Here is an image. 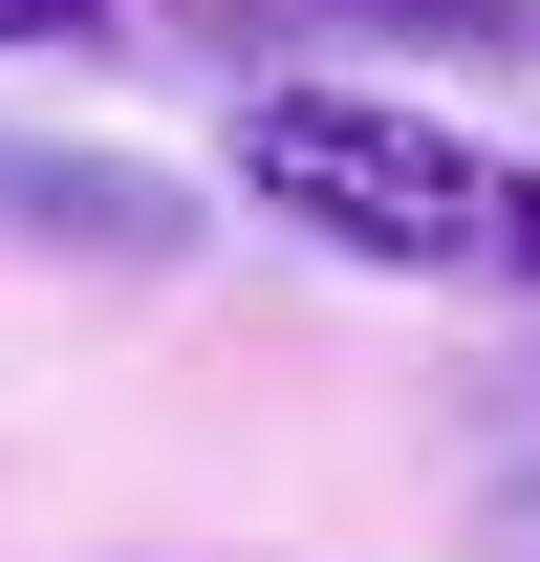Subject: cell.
I'll use <instances>...</instances> for the list:
<instances>
[{"instance_id": "3957f363", "label": "cell", "mask_w": 540, "mask_h": 562, "mask_svg": "<svg viewBox=\"0 0 540 562\" xmlns=\"http://www.w3.org/2000/svg\"><path fill=\"white\" fill-rule=\"evenodd\" d=\"M151 0H0V66H109Z\"/></svg>"}, {"instance_id": "6da1fadb", "label": "cell", "mask_w": 540, "mask_h": 562, "mask_svg": "<svg viewBox=\"0 0 540 562\" xmlns=\"http://www.w3.org/2000/svg\"><path fill=\"white\" fill-rule=\"evenodd\" d=\"M238 195L303 216L325 260H390V281H497V303H540V151H497L475 109H432V87H346V66H281L238 87Z\"/></svg>"}, {"instance_id": "7a4b0ae2", "label": "cell", "mask_w": 540, "mask_h": 562, "mask_svg": "<svg viewBox=\"0 0 540 562\" xmlns=\"http://www.w3.org/2000/svg\"><path fill=\"white\" fill-rule=\"evenodd\" d=\"M303 22H346V44H390V66H519V44H540L519 0H303Z\"/></svg>"}]
</instances>
